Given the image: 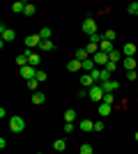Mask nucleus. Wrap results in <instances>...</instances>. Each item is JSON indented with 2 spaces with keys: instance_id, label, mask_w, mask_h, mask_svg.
Instances as JSON below:
<instances>
[{
  "instance_id": "bb28decb",
  "label": "nucleus",
  "mask_w": 138,
  "mask_h": 154,
  "mask_svg": "<svg viewBox=\"0 0 138 154\" xmlns=\"http://www.w3.org/2000/svg\"><path fill=\"white\" fill-rule=\"evenodd\" d=\"M78 154H94V149H92V145H90V143H85V145H81Z\"/></svg>"
},
{
  "instance_id": "412c9836",
  "label": "nucleus",
  "mask_w": 138,
  "mask_h": 154,
  "mask_svg": "<svg viewBox=\"0 0 138 154\" xmlns=\"http://www.w3.org/2000/svg\"><path fill=\"white\" fill-rule=\"evenodd\" d=\"M120 58H122V53H120L118 48H115L113 53H108V62H115V64H118V62H120Z\"/></svg>"
},
{
  "instance_id": "0eeeda50",
  "label": "nucleus",
  "mask_w": 138,
  "mask_h": 154,
  "mask_svg": "<svg viewBox=\"0 0 138 154\" xmlns=\"http://www.w3.org/2000/svg\"><path fill=\"white\" fill-rule=\"evenodd\" d=\"M94 64H97V67H106V64H108V53H104V51H99L97 55H94Z\"/></svg>"
},
{
  "instance_id": "e433bc0d",
  "label": "nucleus",
  "mask_w": 138,
  "mask_h": 154,
  "mask_svg": "<svg viewBox=\"0 0 138 154\" xmlns=\"http://www.w3.org/2000/svg\"><path fill=\"white\" fill-rule=\"evenodd\" d=\"M74 131V122H65V134H72Z\"/></svg>"
},
{
  "instance_id": "4468645a",
  "label": "nucleus",
  "mask_w": 138,
  "mask_h": 154,
  "mask_svg": "<svg viewBox=\"0 0 138 154\" xmlns=\"http://www.w3.org/2000/svg\"><path fill=\"white\" fill-rule=\"evenodd\" d=\"M97 110H99V115L106 117V115H111L113 113V106H108V103H97Z\"/></svg>"
},
{
  "instance_id": "79ce46f5",
  "label": "nucleus",
  "mask_w": 138,
  "mask_h": 154,
  "mask_svg": "<svg viewBox=\"0 0 138 154\" xmlns=\"http://www.w3.org/2000/svg\"><path fill=\"white\" fill-rule=\"evenodd\" d=\"M136 16H138V14H136Z\"/></svg>"
},
{
  "instance_id": "39448f33",
  "label": "nucleus",
  "mask_w": 138,
  "mask_h": 154,
  "mask_svg": "<svg viewBox=\"0 0 138 154\" xmlns=\"http://www.w3.org/2000/svg\"><path fill=\"white\" fill-rule=\"evenodd\" d=\"M0 35H2V42H14L16 39V32L12 28H5V23L0 26Z\"/></svg>"
},
{
  "instance_id": "9b49d317",
  "label": "nucleus",
  "mask_w": 138,
  "mask_h": 154,
  "mask_svg": "<svg viewBox=\"0 0 138 154\" xmlns=\"http://www.w3.org/2000/svg\"><path fill=\"white\" fill-rule=\"evenodd\" d=\"M99 51H104V53H113V51H115V44H113V42H108V39H101V44H99Z\"/></svg>"
},
{
  "instance_id": "f03ea898",
  "label": "nucleus",
  "mask_w": 138,
  "mask_h": 154,
  "mask_svg": "<svg viewBox=\"0 0 138 154\" xmlns=\"http://www.w3.org/2000/svg\"><path fill=\"white\" fill-rule=\"evenodd\" d=\"M104 94H106V92L101 90V85H92L90 90H87V97H90L92 101H97V103L104 101Z\"/></svg>"
},
{
  "instance_id": "c85d7f7f",
  "label": "nucleus",
  "mask_w": 138,
  "mask_h": 154,
  "mask_svg": "<svg viewBox=\"0 0 138 154\" xmlns=\"http://www.w3.org/2000/svg\"><path fill=\"white\" fill-rule=\"evenodd\" d=\"M23 9H26V2H14L12 5V12H16V14H21Z\"/></svg>"
},
{
  "instance_id": "5701e85b",
  "label": "nucleus",
  "mask_w": 138,
  "mask_h": 154,
  "mask_svg": "<svg viewBox=\"0 0 138 154\" xmlns=\"http://www.w3.org/2000/svg\"><path fill=\"white\" fill-rule=\"evenodd\" d=\"M39 48H41V51H53V48H55V44H53L51 39H46V42H41V44H39Z\"/></svg>"
},
{
  "instance_id": "ddd939ff",
  "label": "nucleus",
  "mask_w": 138,
  "mask_h": 154,
  "mask_svg": "<svg viewBox=\"0 0 138 154\" xmlns=\"http://www.w3.org/2000/svg\"><path fill=\"white\" fill-rule=\"evenodd\" d=\"M78 81H81V85H83V88H92V85H97L94 81H92V76H90V74H85V71L81 74V78H78Z\"/></svg>"
},
{
  "instance_id": "6e6552de",
  "label": "nucleus",
  "mask_w": 138,
  "mask_h": 154,
  "mask_svg": "<svg viewBox=\"0 0 138 154\" xmlns=\"http://www.w3.org/2000/svg\"><path fill=\"white\" fill-rule=\"evenodd\" d=\"M99 85H101V90H104V92H115L120 88L118 81H104V83H99Z\"/></svg>"
},
{
  "instance_id": "a211bd4d",
  "label": "nucleus",
  "mask_w": 138,
  "mask_h": 154,
  "mask_svg": "<svg viewBox=\"0 0 138 154\" xmlns=\"http://www.w3.org/2000/svg\"><path fill=\"white\" fill-rule=\"evenodd\" d=\"M53 149H55V152H65V149H67V143L65 140H62V138H60V140H55V143H53Z\"/></svg>"
},
{
  "instance_id": "f3484780",
  "label": "nucleus",
  "mask_w": 138,
  "mask_h": 154,
  "mask_svg": "<svg viewBox=\"0 0 138 154\" xmlns=\"http://www.w3.org/2000/svg\"><path fill=\"white\" fill-rule=\"evenodd\" d=\"M122 62H124V69L127 71H136V60H133V58H124Z\"/></svg>"
},
{
  "instance_id": "1a4fd4ad",
  "label": "nucleus",
  "mask_w": 138,
  "mask_h": 154,
  "mask_svg": "<svg viewBox=\"0 0 138 154\" xmlns=\"http://www.w3.org/2000/svg\"><path fill=\"white\" fill-rule=\"evenodd\" d=\"M67 71H72V74H76V71H83V62L74 58L72 62H67Z\"/></svg>"
},
{
  "instance_id": "9d476101",
  "label": "nucleus",
  "mask_w": 138,
  "mask_h": 154,
  "mask_svg": "<svg viewBox=\"0 0 138 154\" xmlns=\"http://www.w3.org/2000/svg\"><path fill=\"white\" fill-rule=\"evenodd\" d=\"M78 129L83 131V134H90V131H94V122H92V120H81Z\"/></svg>"
},
{
  "instance_id": "a19ab883",
  "label": "nucleus",
  "mask_w": 138,
  "mask_h": 154,
  "mask_svg": "<svg viewBox=\"0 0 138 154\" xmlns=\"http://www.w3.org/2000/svg\"><path fill=\"white\" fill-rule=\"evenodd\" d=\"M37 154H41V152H37Z\"/></svg>"
},
{
  "instance_id": "cd10ccee",
  "label": "nucleus",
  "mask_w": 138,
  "mask_h": 154,
  "mask_svg": "<svg viewBox=\"0 0 138 154\" xmlns=\"http://www.w3.org/2000/svg\"><path fill=\"white\" fill-rule=\"evenodd\" d=\"M41 37V42H46V39H51V28H41V32H37Z\"/></svg>"
},
{
  "instance_id": "4c0bfd02",
  "label": "nucleus",
  "mask_w": 138,
  "mask_h": 154,
  "mask_svg": "<svg viewBox=\"0 0 138 154\" xmlns=\"http://www.w3.org/2000/svg\"><path fill=\"white\" fill-rule=\"evenodd\" d=\"M115 67H118V64H115V62H108V64H106V67H104V69H108V71H111V74H113V71H115Z\"/></svg>"
},
{
  "instance_id": "2eb2a0df",
  "label": "nucleus",
  "mask_w": 138,
  "mask_h": 154,
  "mask_svg": "<svg viewBox=\"0 0 138 154\" xmlns=\"http://www.w3.org/2000/svg\"><path fill=\"white\" fill-rule=\"evenodd\" d=\"M76 60H81V62L90 60V53H87V48H85V46H83V48H76Z\"/></svg>"
},
{
  "instance_id": "a878e982",
  "label": "nucleus",
  "mask_w": 138,
  "mask_h": 154,
  "mask_svg": "<svg viewBox=\"0 0 138 154\" xmlns=\"http://www.w3.org/2000/svg\"><path fill=\"white\" fill-rule=\"evenodd\" d=\"M101 103H108V106H113V103H115V94H113V92H106L104 94V101Z\"/></svg>"
},
{
  "instance_id": "37998d69",
  "label": "nucleus",
  "mask_w": 138,
  "mask_h": 154,
  "mask_svg": "<svg viewBox=\"0 0 138 154\" xmlns=\"http://www.w3.org/2000/svg\"><path fill=\"white\" fill-rule=\"evenodd\" d=\"M94 154H97V152H94Z\"/></svg>"
},
{
  "instance_id": "2f4dec72",
  "label": "nucleus",
  "mask_w": 138,
  "mask_h": 154,
  "mask_svg": "<svg viewBox=\"0 0 138 154\" xmlns=\"http://www.w3.org/2000/svg\"><path fill=\"white\" fill-rule=\"evenodd\" d=\"M104 39H108V42H115V30H106V32H104Z\"/></svg>"
},
{
  "instance_id": "4be33fe9",
  "label": "nucleus",
  "mask_w": 138,
  "mask_h": 154,
  "mask_svg": "<svg viewBox=\"0 0 138 154\" xmlns=\"http://www.w3.org/2000/svg\"><path fill=\"white\" fill-rule=\"evenodd\" d=\"M90 76H92V81H94V83H101V69H99V67H97V69H92L90 71Z\"/></svg>"
},
{
  "instance_id": "dca6fc26",
  "label": "nucleus",
  "mask_w": 138,
  "mask_h": 154,
  "mask_svg": "<svg viewBox=\"0 0 138 154\" xmlns=\"http://www.w3.org/2000/svg\"><path fill=\"white\" fill-rule=\"evenodd\" d=\"M76 117H78V113L74 108H67L65 110V122H76Z\"/></svg>"
},
{
  "instance_id": "7c9ffc66",
  "label": "nucleus",
  "mask_w": 138,
  "mask_h": 154,
  "mask_svg": "<svg viewBox=\"0 0 138 154\" xmlns=\"http://www.w3.org/2000/svg\"><path fill=\"white\" fill-rule=\"evenodd\" d=\"M104 81H113V74L108 69H101V83H104Z\"/></svg>"
},
{
  "instance_id": "f257e3e1",
  "label": "nucleus",
  "mask_w": 138,
  "mask_h": 154,
  "mask_svg": "<svg viewBox=\"0 0 138 154\" xmlns=\"http://www.w3.org/2000/svg\"><path fill=\"white\" fill-rule=\"evenodd\" d=\"M9 129H12L14 134H21V131L26 129V120H23V117H19V115L9 117Z\"/></svg>"
},
{
  "instance_id": "72a5a7b5",
  "label": "nucleus",
  "mask_w": 138,
  "mask_h": 154,
  "mask_svg": "<svg viewBox=\"0 0 138 154\" xmlns=\"http://www.w3.org/2000/svg\"><path fill=\"white\" fill-rule=\"evenodd\" d=\"M46 78H48V76H46V71H41V69H37V81H39V83H44Z\"/></svg>"
},
{
  "instance_id": "6ab92c4d",
  "label": "nucleus",
  "mask_w": 138,
  "mask_h": 154,
  "mask_svg": "<svg viewBox=\"0 0 138 154\" xmlns=\"http://www.w3.org/2000/svg\"><path fill=\"white\" fill-rule=\"evenodd\" d=\"M92 69H97V64H94V60H85V62H83V71H85V74H90Z\"/></svg>"
},
{
  "instance_id": "473e14b6",
  "label": "nucleus",
  "mask_w": 138,
  "mask_h": 154,
  "mask_svg": "<svg viewBox=\"0 0 138 154\" xmlns=\"http://www.w3.org/2000/svg\"><path fill=\"white\" fill-rule=\"evenodd\" d=\"M37 85H39V81H37V78H32V81H28V88H30L32 92H37Z\"/></svg>"
},
{
  "instance_id": "f704fd0d",
  "label": "nucleus",
  "mask_w": 138,
  "mask_h": 154,
  "mask_svg": "<svg viewBox=\"0 0 138 154\" xmlns=\"http://www.w3.org/2000/svg\"><path fill=\"white\" fill-rule=\"evenodd\" d=\"M127 12L129 14H138V2H131V5L127 7Z\"/></svg>"
},
{
  "instance_id": "ea45409f",
  "label": "nucleus",
  "mask_w": 138,
  "mask_h": 154,
  "mask_svg": "<svg viewBox=\"0 0 138 154\" xmlns=\"http://www.w3.org/2000/svg\"><path fill=\"white\" fill-rule=\"evenodd\" d=\"M133 138H136V143H138V131H136V136H133Z\"/></svg>"
},
{
  "instance_id": "c756f323",
  "label": "nucleus",
  "mask_w": 138,
  "mask_h": 154,
  "mask_svg": "<svg viewBox=\"0 0 138 154\" xmlns=\"http://www.w3.org/2000/svg\"><path fill=\"white\" fill-rule=\"evenodd\" d=\"M101 39H104V35H99V32H97V35H90V44H101Z\"/></svg>"
},
{
  "instance_id": "7ed1b4c3",
  "label": "nucleus",
  "mask_w": 138,
  "mask_h": 154,
  "mask_svg": "<svg viewBox=\"0 0 138 154\" xmlns=\"http://www.w3.org/2000/svg\"><path fill=\"white\" fill-rule=\"evenodd\" d=\"M83 32H85L87 37H90V35H97V21L92 19V16H87V19L83 21Z\"/></svg>"
},
{
  "instance_id": "393cba45",
  "label": "nucleus",
  "mask_w": 138,
  "mask_h": 154,
  "mask_svg": "<svg viewBox=\"0 0 138 154\" xmlns=\"http://www.w3.org/2000/svg\"><path fill=\"white\" fill-rule=\"evenodd\" d=\"M35 12H37V7L30 5V2H26V9H23V14H26V16H35Z\"/></svg>"
},
{
  "instance_id": "f8f14e48",
  "label": "nucleus",
  "mask_w": 138,
  "mask_h": 154,
  "mask_svg": "<svg viewBox=\"0 0 138 154\" xmlns=\"http://www.w3.org/2000/svg\"><path fill=\"white\" fill-rule=\"evenodd\" d=\"M122 55L124 58H133L136 55V44H124L122 46Z\"/></svg>"
},
{
  "instance_id": "c9c22d12",
  "label": "nucleus",
  "mask_w": 138,
  "mask_h": 154,
  "mask_svg": "<svg viewBox=\"0 0 138 154\" xmlns=\"http://www.w3.org/2000/svg\"><path fill=\"white\" fill-rule=\"evenodd\" d=\"M127 81H138V71H127Z\"/></svg>"
},
{
  "instance_id": "58836bf2",
  "label": "nucleus",
  "mask_w": 138,
  "mask_h": 154,
  "mask_svg": "<svg viewBox=\"0 0 138 154\" xmlns=\"http://www.w3.org/2000/svg\"><path fill=\"white\" fill-rule=\"evenodd\" d=\"M94 131H104V122H94Z\"/></svg>"
},
{
  "instance_id": "20e7f679",
  "label": "nucleus",
  "mask_w": 138,
  "mask_h": 154,
  "mask_svg": "<svg viewBox=\"0 0 138 154\" xmlns=\"http://www.w3.org/2000/svg\"><path fill=\"white\" fill-rule=\"evenodd\" d=\"M21 76L26 78V81H32V78H37V67H32V64L21 67Z\"/></svg>"
},
{
  "instance_id": "423d86ee",
  "label": "nucleus",
  "mask_w": 138,
  "mask_h": 154,
  "mask_svg": "<svg viewBox=\"0 0 138 154\" xmlns=\"http://www.w3.org/2000/svg\"><path fill=\"white\" fill-rule=\"evenodd\" d=\"M39 44H41V37H39V35H28V37H26V48H30V51L37 48Z\"/></svg>"
},
{
  "instance_id": "b1692460",
  "label": "nucleus",
  "mask_w": 138,
  "mask_h": 154,
  "mask_svg": "<svg viewBox=\"0 0 138 154\" xmlns=\"http://www.w3.org/2000/svg\"><path fill=\"white\" fill-rule=\"evenodd\" d=\"M39 62H41V58H39V53H30V64H32V67H39Z\"/></svg>"
},
{
  "instance_id": "aec40b11",
  "label": "nucleus",
  "mask_w": 138,
  "mask_h": 154,
  "mask_svg": "<svg viewBox=\"0 0 138 154\" xmlns=\"http://www.w3.org/2000/svg\"><path fill=\"white\" fill-rule=\"evenodd\" d=\"M46 101V97L41 94V92H32V103H37V106H41V103Z\"/></svg>"
}]
</instances>
